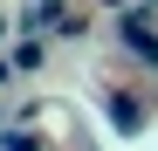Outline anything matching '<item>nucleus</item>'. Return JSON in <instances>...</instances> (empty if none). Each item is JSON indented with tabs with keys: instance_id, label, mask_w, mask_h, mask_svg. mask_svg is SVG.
<instances>
[{
	"instance_id": "obj_2",
	"label": "nucleus",
	"mask_w": 158,
	"mask_h": 151,
	"mask_svg": "<svg viewBox=\"0 0 158 151\" xmlns=\"http://www.w3.org/2000/svg\"><path fill=\"white\" fill-rule=\"evenodd\" d=\"M110 117H117V131L131 137V131L144 124V103H138V96H110Z\"/></svg>"
},
{
	"instance_id": "obj_3",
	"label": "nucleus",
	"mask_w": 158,
	"mask_h": 151,
	"mask_svg": "<svg viewBox=\"0 0 158 151\" xmlns=\"http://www.w3.org/2000/svg\"><path fill=\"white\" fill-rule=\"evenodd\" d=\"M0 151H41L35 137H7V144H0Z\"/></svg>"
},
{
	"instance_id": "obj_1",
	"label": "nucleus",
	"mask_w": 158,
	"mask_h": 151,
	"mask_svg": "<svg viewBox=\"0 0 158 151\" xmlns=\"http://www.w3.org/2000/svg\"><path fill=\"white\" fill-rule=\"evenodd\" d=\"M117 35H124V48H138V55L158 69V35H151V14H124V21H117Z\"/></svg>"
}]
</instances>
